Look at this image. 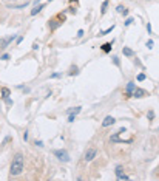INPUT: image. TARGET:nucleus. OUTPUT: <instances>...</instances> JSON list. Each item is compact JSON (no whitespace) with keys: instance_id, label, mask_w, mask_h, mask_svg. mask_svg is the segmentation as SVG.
Listing matches in <instances>:
<instances>
[{"instance_id":"obj_1","label":"nucleus","mask_w":159,"mask_h":181,"mask_svg":"<svg viewBox=\"0 0 159 181\" xmlns=\"http://www.w3.org/2000/svg\"><path fill=\"white\" fill-rule=\"evenodd\" d=\"M22 170H23V155L22 153H17L14 156V160L11 162V175L16 176V175H20Z\"/></svg>"},{"instance_id":"obj_2","label":"nucleus","mask_w":159,"mask_h":181,"mask_svg":"<svg viewBox=\"0 0 159 181\" xmlns=\"http://www.w3.org/2000/svg\"><path fill=\"white\" fill-rule=\"evenodd\" d=\"M54 155H56L60 161H63V162L70 161V155H68V152L63 150V149H62V150H54Z\"/></svg>"},{"instance_id":"obj_3","label":"nucleus","mask_w":159,"mask_h":181,"mask_svg":"<svg viewBox=\"0 0 159 181\" xmlns=\"http://www.w3.org/2000/svg\"><path fill=\"white\" fill-rule=\"evenodd\" d=\"M96 153H97V150H96V149H88V150L85 152V158H84V160L87 161V162L93 161L94 158H96Z\"/></svg>"},{"instance_id":"obj_4","label":"nucleus","mask_w":159,"mask_h":181,"mask_svg":"<svg viewBox=\"0 0 159 181\" xmlns=\"http://www.w3.org/2000/svg\"><path fill=\"white\" fill-rule=\"evenodd\" d=\"M80 108H82V107H76V108H71V110H68V115H70L68 121H70V123H74V118H76L77 113H80Z\"/></svg>"},{"instance_id":"obj_5","label":"nucleus","mask_w":159,"mask_h":181,"mask_svg":"<svg viewBox=\"0 0 159 181\" xmlns=\"http://www.w3.org/2000/svg\"><path fill=\"white\" fill-rule=\"evenodd\" d=\"M134 88H136V84H134V82H128V84H127V88H125V96H127V98H131V94H133Z\"/></svg>"},{"instance_id":"obj_6","label":"nucleus","mask_w":159,"mask_h":181,"mask_svg":"<svg viewBox=\"0 0 159 181\" xmlns=\"http://www.w3.org/2000/svg\"><path fill=\"white\" fill-rule=\"evenodd\" d=\"M14 39H16V36H14V34H12V36H10V37H5V39H2V40H0V48H6L8 45H10V43H11Z\"/></svg>"},{"instance_id":"obj_7","label":"nucleus","mask_w":159,"mask_h":181,"mask_svg":"<svg viewBox=\"0 0 159 181\" xmlns=\"http://www.w3.org/2000/svg\"><path fill=\"white\" fill-rule=\"evenodd\" d=\"M116 176H117V180H128V176H127L124 172H122V167H121V166L116 167Z\"/></svg>"},{"instance_id":"obj_8","label":"nucleus","mask_w":159,"mask_h":181,"mask_svg":"<svg viewBox=\"0 0 159 181\" xmlns=\"http://www.w3.org/2000/svg\"><path fill=\"white\" fill-rule=\"evenodd\" d=\"M145 94H147V92H145V90H142V88H138V87H136L131 96H134V98H144Z\"/></svg>"},{"instance_id":"obj_9","label":"nucleus","mask_w":159,"mask_h":181,"mask_svg":"<svg viewBox=\"0 0 159 181\" xmlns=\"http://www.w3.org/2000/svg\"><path fill=\"white\" fill-rule=\"evenodd\" d=\"M116 123V119L113 116H107L105 119H103V123H102V127H108V125H113Z\"/></svg>"},{"instance_id":"obj_10","label":"nucleus","mask_w":159,"mask_h":181,"mask_svg":"<svg viewBox=\"0 0 159 181\" xmlns=\"http://www.w3.org/2000/svg\"><path fill=\"white\" fill-rule=\"evenodd\" d=\"M122 53H124L127 57H133V56H134V51H133V50H130L128 47H124V50H122Z\"/></svg>"},{"instance_id":"obj_11","label":"nucleus","mask_w":159,"mask_h":181,"mask_svg":"<svg viewBox=\"0 0 159 181\" xmlns=\"http://www.w3.org/2000/svg\"><path fill=\"white\" fill-rule=\"evenodd\" d=\"M117 12H119V14H124V16H127V14H128V10H127L125 6L119 5V6H117Z\"/></svg>"},{"instance_id":"obj_12","label":"nucleus","mask_w":159,"mask_h":181,"mask_svg":"<svg viewBox=\"0 0 159 181\" xmlns=\"http://www.w3.org/2000/svg\"><path fill=\"white\" fill-rule=\"evenodd\" d=\"M42 10H43V5H36V8H34L33 11H31V16H36L37 12H40Z\"/></svg>"},{"instance_id":"obj_13","label":"nucleus","mask_w":159,"mask_h":181,"mask_svg":"<svg viewBox=\"0 0 159 181\" xmlns=\"http://www.w3.org/2000/svg\"><path fill=\"white\" fill-rule=\"evenodd\" d=\"M8 96H10V90L3 87V88H2V98L5 99V98H8Z\"/></svg>"},{"instance_id":"obj_14","label":"nucleus","mask_w":159,"mask_h":181,"mask_svg":"<svg viewBox=\"0 0 159 181\" xmlns=\"http://www.w3.org/2000/svg\"><path fill=\"white\" fill-rule=\"evenodd\" d=\"M102 50H103L105 53H108V51L111 50V43H103V45H102Z\"/></svg>"},{"instance_id":"obj_15","label":"nucleus","mask_w":159,"mask_h":181,"mask_svg":"<svg viewBox=\"0 0 159 181\" xmlns=\"http://www.w3.org/2000/svg\"><path fill=\"white\" fill-rule=\"evenodd\" d=\"M107 6H108V0H105V2L102 3V10H101V12H102V14H105V11H107Z\"/></svg>"},{"instance_id":"obj_16","label":"nucleus","mask_w":159,"mask_h":181,"mask_svg":"<svg viewBox=\"0 0 159 181\" xmlns=\"http://www.w3.org/2000/svg\"><path fill=\"white\" fill-rule=\"evenodd\" d=\"M113 28H114V26L111 25L108 30H105V31H101V34H99V36H105V34H108V33H111V31H113Z\"/></svg>"},{"instance_id":"obj_17","label":"nucleus","mask_w":159,"mask_h":181,"mask_svg":"<svg viewBox=\"0 0 159 181\" xmlns=\"http://www.w3.org/2000/svg\"><path fill=\"white\" fill-rule=\"evenodd\" d=\"M62 76V73H53L51 74V79H57V78H60Z\"/></svg>"},{"instance_id":"obj_18","label":"nucleus","mask_w":159,"mask_h":181,"mask_svg":"<svg viewBox=\"0 0 159 181\" xmlns=\"http://www.w3.org/2000/svg\"><path fill=\"white\" fill-rule=\"evenodd\" d=\"M70 74H71V76H73V74H77V67H73L71 71H70Z\"/></svg>"},{"instance_id":"obj_19","label":"nucleus","mask_w":159,"mask_h":181,"mask_svg":"<svg viewBox=\"0 0 159 181\" xmlns=\"http://www.w3.org/2000/svg\"><path fill=\"white\" fill-rule=\"evenodd\" d=\"M113 62H114V64H116L117 67H119V65H121V62H119V57H116V56H114V57H113Z\"/></svg>"},{"instance_id":"obj_20","label":"nucleus","mask_w":159,"mask_h":181,"mask_svg":"<svg viewBox=\"0 0 159 181\" xmlns=\"http://www.w3.org/2000/svg\"><path fill=\"white\" fill-rule=\"evenodd\" d=\"M131 22H133V19L131 17H128V19L125 20V26H128V25H131Z\"/></svg>"},{"instance_id":"obj_21","label":"nucleus","mask_w":159,"mask_h":181,"mask_svg":"<svg viewBox=\"0 0 159 181\" xmlns=\"http://www.w3.org/2000/svg\"><path fill=\"white\" fill-rule=\"evenodd\" d=\"M0 59H2V61H8V59H10V54H3Z\"/></svg>"},{"instance_id":"obj_22","label":"nucleus","mask_w":159,"mask_h":181,"mask_svg":"<svg viewBox=\"0 0 159 181\" xmlns=\"http://www.w3.org/2000/svg\"><path fill=\"white\" fill-rule=\"evenodd\" d=\"M145 79V74H142V73H140L139 76H138V81H144Z\"/></svg>"},{"instance_id":"obj_23","label":"nucleus","mask_w":159,"mask_h":181,"mask_svg":"<svg viewBox=\"0 0 159 181\" xmlns=\"http://www.w3.org/2000/svg\"><path fill=\"white\" fill-rule=\"evenodd\" d=\"M147 47H148V48H153V40H148V42H147Z\"/></svg>"},{"instance_id":"obj_24","label":"nucleus","mask_w":159,"mask_h":181,"mask_svg":"<svg viewBox=\"0 0 159 181\" xmlns=\"http://www.w3.org/2000/svg\"><path fill=\"white\" fill-rule=\"evenodd\" d=\"M5 102L8 104V105H12V101H11V99H8V98H5Z\"/></svg>"},{"instance_id":"obj_25","label":"nucleus","mask_w":159,"mask_h":181,"mask_svg":"<svg viewBox=\"0 0 159 181\" xmlns=\"http://www.w3.org/2000/svg\"><path fill=\"white\" fill-rule=\"evenodd\" d=\"M153 118H154V113L150 111V113H148V119H153Z\"/></svg>"},{"instance_id":"obj_26","label":"nucleus","mask_w":159,"mask_h":181,"mask_svg":"<svg viewBox=\"0 0 159 181\" xmlns=\"http://www.w3.org/2000/svg\"><path fill=\"white\" fill-rule=\"evenodd\" d=\"M36 146H39V147H42V146H43V142H42V141H36Z\"/></svg>"},{"instance_id":"obj_27","label":"nucleus","mask_w":159,"mask_h":181,"mask_svg":"<svg viewBox=\"0 0 159 181\" xmlns=\"http://www.w3.org/2000/svg\"><path fill=\"white\" fill-rule=\"evenodd\" d=\"M77 36H79V37H80V36H84V31L79 30V31H77Z\"/></svg>"},{"instance_id":"obj_28","label":"nucleus","mask_w":159,"mask_h":181,"mask_svg":"<svg viewBox=\"0 0 159 181\" xmlns=\"http://www.w3.org/2000/svg\"><path fill=\"white\" fill-rule=\"evenodd\" d=\"M23 139H25V141L28 139V132H25V133H23Z\"/></svg>"},{"instance_id":"obj_29","label":"nucleus","mask_w":159,"mask_h":181,"mask_svg":"<svg viewBox=\"0 0 159 181\" xmlns=\"http://www.w3.org/2000/svg\"><path fill=\"white\" fill-rule=\"evenodd\" d=\"M48 2H53V0H48Z\"/></svg>"},{"instance_id":"obj_30","label":"nucleus","mask_w":159,"mask_h":181,"mask_svg":"<svg viewBox=\"0 0 159 181\" xmlns=\"http://www.w3.org/2000/svg\"><path fill=\"white\" fill-rule=\"evenodd\" d=\"M158 130H159V129H158Z\"/></svg>"}]
</instances>
